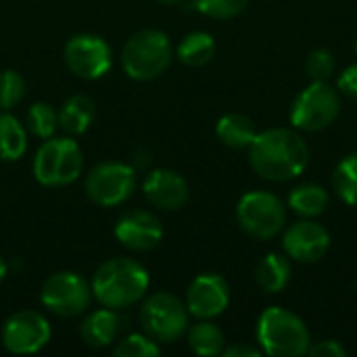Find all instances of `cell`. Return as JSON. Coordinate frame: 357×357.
I'll return each mask as SVG.
<instances>
[{
	"label": "cell",
	"instance_id": "277c9868",
	"mask_svg": "<svg viewBox=\"0 0 357 357\" xmlns=\"http://www.w3.org/2000/svg\"><path fill=\"white\" fill-rule=\"evenodd\" d=\"M174 50L167 33L161 29H140L121 48V67L136 82L159 77L172 63Z\"/></svg>",
	"mask_w": 357,
	"mask_h": 357
},
{
	"label": "cell",
	"instance_id": "52a82bcc",
	"mask_svg": "<svg viewBox=\"0 0 357 357\" xmlns=\"http://www.w3.org/2000/svg\"><path fill=\"white\" fill-rule=\"evenodd\" d=\"M236 222L249 236L257 241L274 238L287 224L284 203L268 190H251L236 205Z\"/></svg>",
	"mask_w": 357,
	"mask_h": 357
},
{
	"label": "cell",
	"instance_id": "6da1fadb",
	"mask_svg": "<svg viewBox=\"0 0 357 357\" xmlns=\"http://www.w3.org/2000/svg\"><path fill=\"white\" fill-rule=\"evenodd\" d=\"M249 163L264 180L289 182L307 169L310 144L291 128H272L259 132L249 144Z\"/></svg>",
	"mask_w": 357,
	"mask_h": 357
},
{
	"label": "cell",
	"instance_id": "4316f807",
	"mask_svg": "<svg viewBox=\"0 0 357 357\" xmlns=\"http://www.w3.org/2000/svg\"><path fill=\"white\" fill-rule=\"evenodd\" d=\"M159 354H161L159 343L155 339H151L146 333L128 335L113 347L115 357H157Z\"/></svg>",
	"mask_w": 357,
	"mask_h": 357
},
{
	"label": "cell",
	"instance_id": "8fae6325",
	"mask_svg": "<svg viewBox=\"0 0 357 357\" xmlns=\"http://www.w3.org/2000/svg\"><path fill=\"white\" fill-rule=\"evenodd\" d=\"M67 69L82 79H98L113 65V52L105 38L96 33L73 36L63 50Z\"/></svg>",
	"mask_w": 357,
	"mask_h": 357
},
{
	"label": "cell",
	"instance_id": "5b68a950",
	"mask_svg": "<svg viewBox=\"0 0 357 357\" xmlns=\"http://www.w3.org/2000/svg\"><path fill=\"white\" fill-rule=\"evenodd\" d=\"M84 169V153L71 138H46L33 157V178L48 188L73 184Z\"/></svg>",
	"mask_w": 357,
	"mask_h": 357
},
{
	"label": "cell",
	"instance_id": "f1b7e54d",
	"mask_svg": "<svg viewBox=\"0 0 357 357\" xmlns=\"http://www.w3.org/2000/svg\"><path fill=\"white\" fill-rule=\"evenodd\" d=\"M195 8L211 19H232L241 15L249 0H192Z\"/></svg>",
	"mask_w": 357,
	"mask_h": 357
},
{
	"label": "cell",
	"instance_id": "44dd1931",
	"mask_svg": "<svg viewBox=\"0 0 357 357\" xmlns=\"http://www.w3.org/2000/svg\"><path fill=\"white\" fill-rule=\"evenodd\" d=\"M188 347L201 357L222 356L226 349V337L218 324L211 320H199L197 324L188 326L186 331Z\"/></svg>",
	"mask_w": 357,
	"mask_h": 357
},
{
	"label": "cell",
	"instance_id": "603a6c76",
	"mask_svg": "<svg viewBox=\"0 0 357 357\" xmlns=\"http://www.w3.org/2000/svg\"><path fill=\"white\" fill-rule=\"evenodd\" d=\"M27 151V132L8 111H0V161H17Z\"/></svg>",
	"mask_w": 357,
	"mask_h": 357
},
{
	"label": "cell",
	"instance_id": "4fadbf2b",
	"mask_svg": "<svg viewBox=\"0 0 357 357\" xmlns=\"http://www.w3.org/2000/svg\"><path fill=\"white\" fill-rule=\"evenodd\" d=\"M282 247L289 259L299 264H316L326 255L331 247V234L322 224L303 218L287 228Z\"/></svg>",
	"mask_w": 357,
	"mask_h": 357
},
{
	"label": "cell",
	"instance_id": "d4e9b609",
	"mask_svg": "<svg viewBox=\"0 0 357 357\" xmlns=\"http://www.w3.org/2000/svg\"><path fill=\"white\" fill-rule=\"evenodd\" d=\"M333 188L343 203L357 205V153L339 161L333 172Z\"/></svg>",
	"mask_w": 357,
	"mask_h": 357
},
{
	"label": "cell",
	"instance_id": "ffe728a7",
	"mask_svg": "<svg viewBox=\"0 0 357 357\" xmlns=\"http://www.w3.org/2000/svg\"><path fill=\"white\" fill-rule=\"evenodd\" d=\"M215 136L224 146L232 151H243V149H249V144L257 136V130H255V123L247 115L228 113L218 121Z\"/></svg>",
	"mask_w": 357,
	"mask_h": 357
},
{
	"label": "cell",
	"instance_id": "d6986e66",
	"mask_svg": "<svg viewBox=\"0 0 357 357\" xmlns=\"http://www.w3.org/2000/svg\"><path fill=\"white\" fill-rule=\"evenodd\" d=\"M291 276H293V268H291V261L289 257L280 255V253H268L259 264H257V270H255V278H257V284L264 293H282L289 282H291Z\"/></svg>",
	"mask_w": 357,
	"mask_h": 357
},
{
	"label": "cell",
	"instance_id": "83f0119b",
	"mask_svg": "<svg viewBox=\"0 0 357 357\" xmlns=\"http://www.w3.org/2000/svg\"><path fill=\"white\" fill-rule=\"evenodd\" d=\"M25 96V79L15 69L0 71V111H10Z\"/></svg>",
	"mask_w": 357,
	"mask_h": 357
},
{
	"label": "cell",
	"instance_id": "e575fe53",
	"mask_svg": "<svg viewBox=\"0 0 357 357\" xmlns=\"http://www.w3.org/2000/svg\"><path fill=\"white\" fill-rule=\"evenodd\" d=\"M157 2H161V4H180L182 0H157Z\"/></svg>",
	"mask_w": 357,
	"mask_h": 357
},
{
	"label": "cell",
	"instance_id": "e0dca14e",
	"mask_svg": "<svg viewBox=\"0 0 357 357\" xmlns=\"http://www.w3.org/2000/svg\"><path fill=\"white\" fill-rule=\"evenodd\" d=\"M119 331H121V318L117 316V310H111V307L90 312L79 324L82 341L96 349L113 345Z\"/></svg>",
	"mask_w": 357,
	"mask_h": 357
},
{
	"label": "cell",
	"instance_id": "7402d4cb",
	"mask_svg": "<svg viewBox=\"0 0 357 357\" xmlns=\"http://www.w3.org/2000/svg\"><path fill=\"white\" fill-rule=\"evenodd\" d=\"M289 207L297 215L314 220V218H318V215H322L326 211V207H328V192L320 184H312V182L299 184L289 195Z\"/></svg>",
	"mask_w": 357,
	"mask_h": 357
},
{
	"label": "cell",
	"instance_id": "4dcf8cb0",
	"mask_svg": "<svg viewBox=\"0 0 357 357\" xmlns=\"http://www.w3.org/2000/svg\"><path fill=\"white\" fill-rule=\"evenodd\" d=\"M307 354L312 357H345L347 349L339 341L328 339V341H318L316 345H310Z\"/></svg>",
	"mask_w": 357,
	"mask_h": 357
},
{
	"label": "cell",
	"instance_id": "8992f818",
	"mask_svg": "<svg viewBox=\"0 0 357 357\" xmlns=\"http://www.w3.org/2000/svg\"><path fill=\"white\" fill-rule=\"evenodd\" d=\"M188 307L172 293L159 291L144 299L140 307L142 331L157 343H174L188 331Z\"/></svg>",
	"mask_w": 357,
	"mask_h": 357
},
{
	"label": "cell",
	"instance_id": "484cf974",
	"mask_svg": "<svg viewBox=\"0 0 357 357\" xmlns=\"http://www.w3.org/2000/svg\"><path fill=\"white\" fill-rule=\"evenodd\" d=\"M59 128V113L52 109V105L48 102H33L27 109V130L46 140L54 134V130Z\"/></svg>",
	"mask_w": 357,
	"mask_h": 357
},
{
	"label": "cell",
	"instance_id": "ac0fdd59",
	"mask_svg": "<svg viewBox=\"0 0 357 357\" xmlns=\"http://www.w3.org/2000/svg\"><path fill=\"white\" fill-rule=\"evenodd\" d=\"M94 119H96V102L88 94L69 96L59 111V126L71 136L84 134Z\"/></svg>",
	"mask_w": 357,
	"mask_h": 357
},
{
	"label": "cell",
	"instance_id": "7a4b0ae2",
	"mask_svg": "<svg viewBox=\"0 0 357 357\" xmlns=\"http://www.w3.org/2000/svg\"><path fill=\"white\" fill-rule=\"evenodd\" d=\"M146 268L132 257H113L94 272L90 289L92 297L111 310H123L138 303L149 291Z\"/></svg>",
	"mask_w": 357,
	"mask_h": 357
},
{
	"label": "cell",
	"instance_id": "30bf717a",
	"mask_svg": "<svg viewBox=\"0 0 357 357\" xmlns=\"http://www.w3.org/2000/svg\"><path fill=\"white\" fill-rule=\"evenodd\" d=\"M42 305L59 318H75L90 307L92 289L75 272H56L40 289Z\"/></svg>",
	"mask_w": 357,
	"mask_h": 357
},
{
	"label": "cell",
	"instance_id": "ba28073f",
	"mask_svg": "<svg viewBox=\"0 0 357 357\" xmlns=\"http://www.w3.org/2000/svg\"><path fill=\"white\" fill-rule=\"evenodd\" d=\"M341 113V96L328 86V82H312L303 88L293 107H291V123L303 132H320L326 130Z\"/></svg>",
	"mask_w": 357,
	"mask_h": 357
},
{
	"label": "cell",
	"instance_id": "f546056e",
	"mask_svg": "<svg viewBox=\"0 0 357 357\" xmlns=\"http://www.w3.org/2000/svg\"><path fill=\"white\" fill-rule=\"evenodd\" d=\"M305 71L312 82H328L335 73V56L326 48H316L305 61Z\"/></svg>",
	"mask_w": 357,
	"mask_h": 357
},
{
	"label": "cell",
	"instance_id": "9c48e42d",
	"mask_svg": "<svg viewBox=\"0 0 357 357\" xmlns=\"http://www.w3.org/2000/svg\"><path fill=\"white\" fill-rule=\"evenodd\" d=\"M86 195L100 207L123 205L136 190V172L121 161H105L94 165L84 182Z\"/></svg>",
	"mask_w": 357,
	"mask_h": 357
},
{
	"label": "cell",
	"instance_id": "836d02e7",
	"mask_svg": "<svg viewBox=\"0 0 357 357\" xmlns=\"http://www.w3.org/2000/svg\"><path fill=\"white\" fill-rule=\"evenodd\" d=\"M6 272H8V266H6V261H4V257L0 255V282L4 280V276H6Z\"/></svg>",
	"mask_w": 357,
	"mask_h": 357
},
{
	"label": "cell",
	"instance_id": "d590c367",
	"mask_svg": "<svg viewBox=\"0 0 357 357\" xmlns=\"http://www.w3.org/2000/svg\"><path fill=\"white\" fill-rule=\"evenodd\" d=\"M354 50H356V54H357V38H356V42H354Z\"/></svg>",
	"mask_w": 357,
	"mask_h": 357
},
{
	"label": "cell",
	"instance_id": "d6a6232c",
	"mask_svg": "<svg viewBox=\"0 0 357 357\" xmlns=\"http://www.w3.org/2000/svg\"><path fill=\"white\" fill-rule=\"evenodd\" d=\"M222 356H226V357H259L261 356V349H257V347H251V345H232V347H226Z\"/></svg>",
	"mask_w": 357,
	"mask_h": 357
},
{
	"label": "cell",
	"instance_id": "cb8c5ba5",
	"mask_svg": "<svg viewBox=\"0 0 357 357\" xmlns=\"http://www.w3.org/2000/svg\"><path fill=\"white\" fill-rule=\"evenodd\" d=\"M178 59L188 67H203L215 56V40L207 31H192L178 44Z\"/></svg>",
	"mask_w": 357,
	"mask_h": 357
},
{
	"label": "cell",
	"instance_id": "7c38bea8",
	"mask_svg": "<svg viewBox=\"0 0 357 357\" xmlns=\"http://www.w3.org/2000/svg\"><path fill=\"white\" fill-rule=\"evenodd\" d=\"M50 324L36 310L15 312L2 326V345L8 354L15 356H31L46 347L50 341Z\"/></svg>",
	"mask_w": 357,
	"mask_h": 357
},
{
	"label": "cell",
	"instance_id": "2e32d148",
	"mask_svg": "<svg viewBox=\"0 0 357 357\" xmlns=\"http://www.w3.org/2000/svg\"><path fill=\"white\" fill-rule=\"evenodd\" d=\"M142 192L153 207L163 211H180L190 199L188 182L174 169H153L142 182Z\"/></svg>",
	"mask_w": 357,
	"mask_h": 357
},
{
	"label": "cell",
	"instance_id": "9a60e30c",
	"mask_svg": "<svg viewBox=\"0 0 357 357\" xmlns=\"http://www.w3.org/2000/svg\"><path fill=\"white\" fill-rule=\"evenodd\" d=\"M115 238L130 251H151L163 238V226L159 218L144 209L126 211L115 224Z\"/></svg>",
	"mask_w": 357,
	"mask_h": 357
},
{
	"label": "cell",
	"instance_id": "3957f363",
	"mask_svg": "<svg viewBox=\"0 0 357 357\" xmlns=\"http://www.w3.org/2000/svg\"><path fill=\"white\" fill-rule=\"evenodd\" d=\"M257 341L261 345V354L270 357L307 356L312 345L305 322L284 307H268L259 316Z\"/></svg>",
	"mask_w": 357,
	"mask_h": 357
},
{
	"label": "cell",
	"instance_id": "1f68e13d",
	"mask_svg": "<svg viewBox=\"0 0 357 357\" xmlns=\"http://www.w3.org/2000/svg\"><path fill=\"white\" fill-rule=\"evenodd\" d=\"M339 92H343L345 96L357 100V63L356 65H349L341 75H339Z\"/></svg>",
	"mask_w": 357,
	"mask_h": 357
},
{
	"label": "cell",
	"instance_id": "5bb4252c",
	"mask_svg": "<svg viewBox=\"0 0 357 357\" xmlns=\"http://www.w3.org/2000/svg\"><path fill=\"white\" fill-rule=\"evenodd\" d=\"M184 303L197 320H213L228 310L230 287L220 274H201L190 282Z\"/></svg>",
	"mask_w": 357,
	"mask_h": 357
}]
</instances>
